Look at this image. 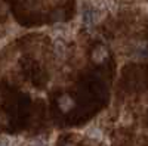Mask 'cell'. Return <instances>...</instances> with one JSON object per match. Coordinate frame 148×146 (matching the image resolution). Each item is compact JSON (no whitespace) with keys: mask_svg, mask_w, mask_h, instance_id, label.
<instances>
[{"mask_svg":"<svg viewBox=\"0 0 148 146\" xmlns=\"http://www.w3.org/2000/svg\"><path fill=\"white\" fill-rule=\"evenodd\" d=\"M53 34L56 35V37H62V39H70V35H71V31L67 25H58L55 27L53 30Z\"/></svg>","mask_w":148,"mask_h":146,"instance_id":"277c9868","label":"cell"},{"mask_svg":"<svg viewBox=\"0 0 148 146\" xmlns=\"http://www.w3.org/2000/svg\"><path fill=\"white\" fill-rule=\"evenodd\" d=\"M65 146H74V145H73V143H67Z\"/></svg>","mask_w":148,"mask_h":146,"instance_id":"9c48e42d","label":"cell"},{"mask_svg":"<svg viewBox=\"0 0 148 146\" xmlns=\"http://www.w3.org/2000/svg\"><path fill=\"white\" fill-rule=\"evenodd\" d=\"M25 146H47V140H46L43 136L34 137V139H31L30 142H27Z\"/></svg>","mask_w":148,"mask_h":146,"instance_id":"8992f818","label":"cell"},{"mask_svg":"<svg viewBox=\"0 0 148 146\" xmlns=\"http://www.w3.org/2000/svg\"><path fill=\"white\" fill-rule=\"evenodd\" d=\"M107 56H108V50H107L104 46L96 47L95 50H93V53H92V58H93L95 62H104Z\"/></svg>","mask_w":148,"mask_h":146,"instance_id":"7a4b0ae2","label":"cell"},{"mask_svg":"<svg viewBox=\"0 0 148 146\" xmlns=\"http://www.w3.org/2000/svg\"><path fill=\"white\" fill-rule=\"evenodd\" d=\"M55 52H56V55L59 58H64L65 56L67 50H65V43L62 40H56L55 41Z\"/></svg>","mask_w":148,"mask_h":146,"instance_id":"5b68a950","label":"cell"},{"mask_svg":"<svg viewBox=\"0 0 148 146\" xmlns=\"http://www.w3.org/2000/svg\"><path fill=\"white\" fill-rule=\"evenodd\" d=\"M86 136H88L89 139H92V140H96V142H101L104 139L102 131L98 127H89L88 130H86Z\"/></svg>","mask_w":148,"mask_h":146,"instance_id":"3957f363","label":"cell"},{"mask_svg":"<svg viewBox=\"0 0 148 146\" xmlns=\"http://www.w3.org/2000/svg\"><path fill=\"white\" fill-rule=\"evenodd\" d=\"M0 146H10V139L2 137V139H0Z\"/></svg>","mask_w":148,"mask_h":146,"instance_id":"ba28073f","label":"cell"},{"mask_svg":"<svg viewBox=\"0 0 148 146\" xmlns=\"http://www.w3.org/2000/svg\"><path fill=\"white\" fill-rule=\"evenodd\" d=\"M58 103H59V108H61V111H62V112H68L70 109L74 106V101H73V97H71V96H68V94L61 96V97H59V101H58Z\"/></svg>","mask_w":148,"mask_h":146,"instance_id":"6da1fadb","label":"cell"},{"mask_svg":"<svg viewBox=\"0 0 148 146\" xmlns=\"http://www.w3.org/2000/svg\"><path fill=\"white\" fill-rule=\"evenodd\" d=\"M90 3L98 10H105L108 7V2H107V0H90Z\"/></svg>","mask_w":148,"mask_h":146,"instance_id":"52a82bcc","label":"cell"}]
</instances>
